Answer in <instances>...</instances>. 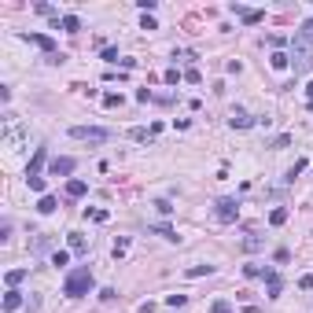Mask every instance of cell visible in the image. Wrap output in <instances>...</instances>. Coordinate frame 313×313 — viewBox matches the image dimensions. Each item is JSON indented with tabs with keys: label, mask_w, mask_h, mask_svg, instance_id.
<instances>
[{
	"label": "cell",
	"mask_w": 313,
	"mask_h": 313,
	"mask_svg": "<svg viewBox=\"0 0 313 313\" xmlns=\"http://www.w3.org/2000/svg\"><path fill=\"white\" fill-rule=\"evenodd\" d=\"M291 66H295V74H306L313 66V41L306 33H295V37H291Z\"/></svg>",
	"instance_id": "6da1fadb"
},
{
	"label": "cell",
	"mask_w": 313,
	"mask_h": 313,
	"mask_svg": "<svg viewBox=\"0 0 313 313\" xmlns=\"http://www.w3.org/2000/svg\"><path fill=\"white\" fill-rule=\"evenodd\" d=\"M89 288H92V269H89V265H81V269H74L70 276H66L63 295L78 298V295H89Z\"/></svg>",
	"instance_id": "7a4b0ae2"
},
{
	"label": "cell",
	"mask_w": 313,
	"mask_h": 313,
	"mask_svg": "<svg viewBox=\"0 0 313 313\" xmlns=\"http://www.w3.org/2000/svg\"><path fill=\"white\" fill-rule=\"evenodd\" d=\"M70 137H74V140H89V144H107L111 140V133L107 129H96V125H74Z\"/></svg>",
	"instance_id": "3957f363"
},
{
	"label": "cell",
	"mask_w": 313,
	"mask_h": 313,
	"mask_svg": "<svg viewBox=\"0 0 313 313\" xmlns=\"http://www.w3.org/2000/svg\"><path fill=\"white\" fill-rule=\"evenodd\" d=\"M214 214H217V221H221V225L236 221V214H239V206H236V199H217V206H214Z\"/></svg>",
	"instance_id": "277c9868"
},
{
	"label": "cell",
	"mask_w": 313,
	"mask_h": 313,
	"mask_svg": "<svg viewBox=\"0 0 313 313\" xmlns=\"http://www.w3.org/2000/svg\"><path fill=\"white\" fill-rule=\"evenodd\" d=\"M74 158H52V173H56V177H70V173H74Z\"/></svg>",
	"instance_id": "5b68a950"
},
{
	"label": "cell",
	"mask_w": 313,
	"mask_h": 313,
	"mask_svg": "<svg viewBox=\"0 0 313 313\" xmlns=\"http://www.w3.org/2000/svg\"><path fill=\"white\" fill-rule=\"evenodd\" d=\"M26 41H33L37 48H44V52H52V56H56V41H52V37H44V33H26Z\"/></svg>",
	"instance_id": "8992f818"
},
{
	"label": "cell",
	"mask_w": 313,
	"mask_h": 313,
	"mask_svg": "<svg viewBox=\"0 0 313 313\" xmlns=\"http://www.w3.org/2000/svg\"><path fill=\"white\" fill-rule=\"evenodd\" d=\"M44 158H48V151H44V148L33 151V162H30V170H26V177H37V173H41V166H44Z\"/></svg>",
	"instance_id": "52a82bcc"
},
{
	"label": "cell",
	"mask_w": 313,
	"mask_h": 313,
	"mask_svg": "<svg viewBox=\"0 0 313 313\" xmlns=\"http://www.w3.org/2000/svg\"><path fill=\"white\" fill-rule=\"evenodd\" d=\"M229 125H232V129H247V125H254V118H251V115H243V111H232Z\"/></svg>",
	"instance_id": "ba28073f"
},
{
	"label": "cell",
	"mask_w": 313,
	"mask_h": 313,
	"mask_svg": "<svg viewBox=\"0 0 313 313\" xmlns=\"http://www.w3.org/2000/svg\"><path fill=\"white\" fill-rule=\"evenodd\" d=\"M85 192H89V184H85V181H78V177H74V181H66V196H70V199H81Z\"/></svg>",
	"instance_id": "9c48e42d"
},
{
	"label": "cell",
	"mask_w": 313,
	"mask_h": 313,
	"mask_svg": "<svg viewBox=\"0 0 313 313\" xmlns=\"http://www.w3.org/2000/svg\"><path fill=\"white\" fill-rule=\"evenodd\" d=\"M70 251H74V254H85V251H89V243H85V236H78V232H70Z\"/></svg>",
	"instance_id": "30bf717a"
},
{
	"label": "cell",
	"mask_w": 313,
	"mask_h": 313,
	"mask_svg": "<svg viewBox=\"0 0 313 313\" xmlns=\"http://www.w3.org/2000/svg\"><path fill=\"white\" fill-rule=\"evenodd\" d=\"M269 63H273V70H284V66H291V56H284V52H273Z\"/></svg>",
	"instance_id": "8fae6325"
},
{
	"label": "cell",
	"mask_w": 313,
	"mask_h": 313,
	"mask_svg": "<svg viewBox=\"0 0 313 313\" xmlns=\"http://www.w3.org/2000/svg\"><path fill=\"white\" fill-rule=\"evenodd\" d=\"M19 306H22V295H19V291H8V295H4V310H19Z\"/></svg>",
	"instance_id": "7c38bea8"
},
{
	"label": "cell",
	"mask_w": 313,
	"mask_h": 313,
	"mask_svg": "<svg viewBox=\"0 0 313 313\" xmlns=\"http://www.w3.org/2000/svg\"><path fill=\"white\" fill-rule=\"evenodd\" d=\"M265 280H269V298H276V295H280V288H284L280 276H276V273H265Z\"/></svg>",
	"instance_id": "4fadbf2b"
},
{
	"label": "cell",
	"mask_w": 313,
	"mask_h": 313,
	"mask_svg": "<svg viewBox=\"0 0 313 313\" xmlns=\"http://www.w3.org/2000/svg\"><path fill=\"white\" fill-rule=\"evenodd\" d=\"M63 30L66 33H78V30H81V19H78V15H63Z\"/></svg>",
	"instance_id": "5bb4252c"
},
{
	"label": "cell",
	"mask_w": 313,
	"mask_h": 313,
	"mask_svg": "<svg viewBox=\"0 0 313 313\" xmlns=\"http://www.w3.org/2000/svg\"><path fill=\"white\" fill-rule=\"evenodd\" d=\"M56 196H41V203H37V210H41V214H52V210H56Z\"/></svg>",
	"instance_id": "9a60e30c"
},
{
	"label": "cell",
	"mask_w": 313,
	"mask_h": 313,
	"mask_svg": "<svg viewBox=\"0 0 313 313\" xmlns=\"http://www.w3.org/2000/svg\"><path fill=\"white\" fill-rule=\"evenodd\" d=\"M4 280H8V288H15V284L26 280V269H8V276H4Z\"/></svg>",
	"instance_id": "2e32d148"
},
{
	"label": "cell",
	"mask_w": 313,
	"mask_h": 313,
	"mask_svg": "<svg viewBox=\"0 0 313 313\" xmlns=\"http://www.w3.org/2000/svg\"><path fill=\"white\" fill-rule=\"evenodd\" d=\"M239 19H243L247 26H254V22H262V19H265V11H239Z\"/></svg>",
	"instance_id": "e0dca14e"
},
{
	"label": "cell",
	"mask_w": 313,
	"mask_h": 313,
	"mask_svg": "<svg viewBox=\"0 0 313 313\" xmlns=\"http://www.w3.org/2000/svg\"><path fill=\"white\" fill-rule=\"evenodd\" d=\"M210 273H214V265H192V269H188V276L196 280V276H210Z\"/></svg>",
	"instance_id": "ac0fdd59"
},
{
	"label": "cell",
	"mask_w": 313,
	"mask_h": 313,
	"mask_svg": "<svg viewBox=\"0 0 313 313\" xmlns=\"http://www.w3.org/2000/svg\"><path fill=\"white\" fill-rule=\"evenodd\" d=\"M129 137H133V140H148V137H155V133H151V129H144V125H137V129H129Z\"/></svg>",
	"instance_id": "d6986e66"
},
{
	"label": "cell",
	"mask_w": 313,
	"mask_h": 313,
	"mask_svg": "<svg viewBox=\"0 0 313 313\" xmlns=\"http://www.w3.org/2000/svg\"><path fill=\"white\" fill-rule=\"evenodd\" d=\"M284 221H288V210H284V206H276V210L269 214V225H284Z\"/></svg>",
	"instance_id": "ffe728a7"
},
{
	"label": "cell",
	"mask_w": 313,
	"mask_h": 313,
	"mask_svg": "<svg viewBox=\"0 0 313 313\" xmlns=\"http://www.w3.org/2000/svg\"><path fill=\"white\" fill-rule=\"evenodd\" d=\"M103 107H122V92H107V96H103Z\"/></svg>",
	"instance_id": "44dd1931"
},
{
	"label": "cell",
	"mask_w": 313,
	"mask_h": 313,
	"mask_svg": "<svg viewBox=\"0 0 313 313\" xmlns=\"http://www.w3.org/2000/svg\"><path fill=\"white\" fill-rule=\"evenodd\" d=\"M151 232H158V236H166V239H177V232H173L170 225H151Z\"/></svg>",
	"instance_id": "7402d4cb"
},
{
	"label": "cell",
	"mask_w": 313,
	"mask_h": 313,
	"mask_svg": "<svg viewBox=\"0 0 313 313\" xmlns=\"http://www.w3.org/2000/svg\"><path fill=\"white\" fill-rule=\"evenodd\" d=\"M258 247H262V236H247L243 239V251H258Z\"/></svg>",
	"instance_id": "603a6c76"
},
{
	"label": "cell",
	"mask_w": 313,
	"mask_h": 313,
	"mask_svg": "<svg viewBox=\"0 0 313 313\" xmlns=\"http://www.w3.org/2000/svg\"><path fill=\"white\" fill-rule=\"evenodd\" d=\"M70 262V251H56V254H52V265H66Z\"/></svg>",
	"instance_id": "cb8c5ba5"
},
{
	"label": "cell",
	"mask_w": 313,
	"mask_h": 313,
	"mask_svg": "<svg viewBox=\"0 0 313 313\" xmlns=\"http://www.w3.org/2000/svg\"><path fill=\"white\" fill-rule=\"evenodd\" d=\"M229 310H232V306H229V298H217V302L210 306V313H229Z\"/></svg>",
	"instance_id": "d4e9b609"
},
{
	"label": "cell",
	"mask_w": 313,
	"mask_h": 313,
	"mask_svg": "<svg viewBox=\"0 0 313 313\" xmlns=\"http://www.w3.org/2000/svg\"><path fill=\"white\" fill-rule=\"evenodd\" d=\"M184 81H192V85H199V81H203V74H199L196 66H192V70H184Z\"/></svg>",
	"instance_id": "484cf974"
},
{
	"label": "cell",
	"mask_w": 313,
	"mask_h": 313,
	"mask_svg": "<svg viewBox=\"0 0 313 313\" xmlns=\"http://www.w3.org/2000/svg\"><path fill=\"white\" fill-rule=\"evenodd\" d=\"M125 251H129V239H118L115 243V258H125Z\"/></svg>",
	"instance_id": "4316f807"
},
{
	"label": "cell",
	"mask_w": 313,
	"mask_h": 313,
	"mask_svg": "<svg viewBox=\"0 0 313 313\" xmlns=\"http://www.w3.org/2000/svg\"><path fill=\"white\" fill-rule=\"evenodd\" d=\"M243 273H247V276H262L265 269H262V265H254V262H251V265H243Z\"/></svg>",
	"instance_id": "83f0119b"
},
{
	"label": "cell",
	"mask_w": 313,
	"mask_h": 313,
	"mask_svg": "<svg viewBox=\"0 0 313 313\" xmlns=\"http://www.w3.org/2000/svg\"><path fill=\"white\" fill-rule=\"evenodd\" d=\"M30 188L33 192H44V177H30Z\"/></svg>",
	"instance_id": "f1b7e54d"
},
{
	"label": "cell",
	"mask_w": 313,
	"mask_h": 313,
	"mask_svg": "<svg viewBox=\"0 0 313 313\" xmlns=\"http://www.w3.org/2000/svg\"><path fill=\"white\" fill-rule=\"evenodd\" d=\"M166 302H170V306H184V302H188V295H170Z\"/></svg>",
	"instance_id": "f546056e"
},
{
	"label": "cell",
	"mask_w": 313,
	"mask_h": 313,
	"mask_svg": "<svg viewBox=\"0 0 313 313\" xmlns=\"http://www.w3.org/2000/svg\"><path fill=\"white\" fill-rule=\"evenodd\" d=\"M298 288H302V291H310V288H313V276H310V273H306L302 280H298Z\"/></svg>",
	"instance_id": "4dcf8cb0"
},
{
	"label": "cell",
	"mask_w": 313,
	"mask_h": 313,
	"mask_svg": "<svg viewBox=\"0 0 313 313\" xmlns=\"http://www.w3.org/2000/svg\"><path fill=\"white\" fill-rule=\"evenodd\" d=\"M302 33H306V37L313 41V19H306V22H302Z\"/></svg>",
	"instance_id": "1f68e13d"
},
{
	"label": "cell",
	"mask_w": 313,
	"mask_h": 313,
	"mask_svg": "<svg viewBox=\"0 0 313 313\" xmlns=\"http://www.w3.org/2000/svg\"><path fill=\"white\" fill-rule=\"evenodd\" d=\"M306 92H310V99H313V85H306Z\"/></svg>",
	"instance_id": "d6a6232c"
}]
</instances>
